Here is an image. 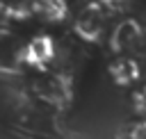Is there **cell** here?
Masks as SVG:
<instances>
[{"mask_svg": "<svg viewBox=\"0 0 146 139\" xmlns=\"http://www.w3.org/2000/svg\"><path fill=\"white\" fill-rule=\"evenodd\" d=\"M27 50H30V52H27L30 62H43V59H48V57L52 55V43H50L48 36H36V39L30 43Z\"/></svg>", "mask_w": 146, "mask_h": 139, "instance_id": "6da1fadb", "label": "cell"}]
</instances>
